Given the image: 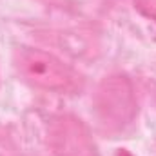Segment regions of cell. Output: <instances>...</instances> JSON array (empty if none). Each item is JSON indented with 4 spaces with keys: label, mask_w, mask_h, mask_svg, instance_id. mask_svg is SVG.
<instances>
[{
    "label": "cell",
    "mask_w": 156,
    "mask_h": 156,
    "mask_svg": "<svg viewBox=\"0 0 156 156\" xmlns=\"http://www.w3.org/2000/svg\"><path fill=\"white\" fill-rule=\"evenodd\" d=\"M15 67L27 83L44 91L67 93L78 85V76L71 67H67L56 56L40 49H16Z\"/></svg>",
    "instance_id": "cell-1"
},
{
    "label": "cell",
    "mask_w": 156,
    "mask_h": 156,
    "mask_svg": "<svg viewBox=\"0 0 156 156\" xmlns=\"http://www.w3.org/2000/svg\"><path fill=\"white\" fill-rule=\"evenodd\" d=\"M49 142L56 156H96L94 144L87 129L73 116H60L53 120L49 129Z\"/></svg>",
    "instance_id": "cell-2"
}]
</instances>
